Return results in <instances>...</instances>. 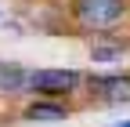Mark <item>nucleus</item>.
<instances>
[{
    "label": "nucleus",
    "instance_id": "7ed1b4c3",
    "mask_svg": "<svg viewBox=\"0 0 130 127\" xmlns=\"http://www.w3.org/2000/svg\"><path fill=\"white\" fill-rule=\"evenodd\" d=\"M90 98L116 105V102H130V73H98L90 76Z\"/></svg>",
    "mask_w": 130,
    "mask_h": 127
},
{
    "label": "nucleus",
    "instance_id": "f257e3e1",
    "mask_svg": "<svg viewBox=\"0 0 130 127\" xmlns=\"http://www.w3.org/2000/svg\"><path fill=\"white\" fill-rule=\"evenodd\" d=\"M130 15V0H72V22L79 29H112Z\"/></svg>",
    "mask_w": 130,
    "mask_h": 127
},
{
    "label": "nucleus",
    "instance_id": "20e7f679",
    "mask_svg": "<svg viewBox=\"0 0 130 127\" xmlns=\"http://www.w3.org/2000/svg\"><path fill=\"white\" fill-rule=\"evenodd\" d=\"M22 116L29 123H61V120H69V105L51 102V98H40V102H29Z\"/></svg>",
    "mask_w": 130,
    "mask_h": 127
},
{
    "label": "nucleus",
    "instance_id": "f03ea898",
    "mask_svg": "<svg viewBox=\"0 0 130 127\" xmlns=\"http://www.w3.org/2000/svg\"><path fill=\"white\" fill-rule=\"evenodd\" d=\"M83 87V73L76 69H32L29 73V91H40V94H72Z\"/></svg>",
    "mask_w": 130,
    "mask_h": 127
},
{
    "label": "nucleus",
    "instance_id": "39448f33",
    "mask_svg": "<svg viewBox=\"0 0 130 127\" xmlns=\"http://www.w3.org/2000/svg\"><path fill=\"white\" fill-rule=\"evenodd\" d=\"M29 91V73L18 66V62H0V94H22Z\"/></svg>",
    "mask_w": 130,
    "mask_h": 127
},
{
    "label": "nucleus",
    "instance_id": "423d86ee",
    "mask_svg": "<svg viewBox=\"0 0 130 127\" xmlns=\"http://www.w3.org/2000/svg\"><path fill=\"white\" fill-rule=\"evenodd\" d=\"M123 55V44H105V47H90V58L94 62H112Z\"/></svg>",
    "mask_w": 130,
    "mask_h": 127
},
{
    "label": "nucleus",
    "instance_id": "0eeeda50",
    "mask_svg": "<svg viewBox=\"0 0 130 127\" xmlns=\"http://www.w3.org/2000/svg\"><path fill=\"white\" fill-rule=\"evenodd\" d=\"M108 127H130V120H119V123H108Z\"/></svg>",
    "mask_w": 130,
    "mask_h": 127
}]
</instances>
